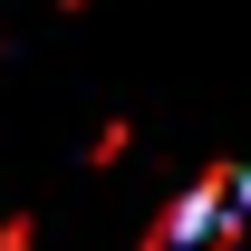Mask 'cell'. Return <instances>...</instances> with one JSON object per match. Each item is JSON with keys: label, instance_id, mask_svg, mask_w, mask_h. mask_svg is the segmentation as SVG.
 <instances>
[{"label": "cell", "instance_id": "6da1fadb", "mask_svg": "<svg viewBox=\"0 0 251 251\" xmlns=\"http://www.w3.org/2000/svg\"><path fill=\"white\" fill-rule=\"evenodd\" d=\"M242 222H251V174L222 164V174H203V184L155 222L145 251H242Z\"/></svg>", "mask_w": 251, "mask_h": 251}]
</instances>
